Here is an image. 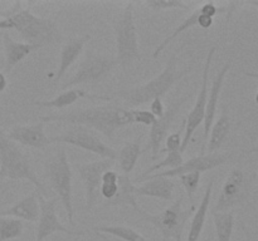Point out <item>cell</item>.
I'll use <instances>...</instances> for the list:
<instances>
[{"label":"cell","instance_id":"cell-4","mask_svg":"<svg viewBox=\"0 0 258 241\" xmlns=\"http://www.w3.org/2000/svg\"><path fill=\"white\" fill-rule=\"evenodd\" d=\"M0 180L20 181L24 180L32 183L37 193L44 196L48 190L34 172L28 156L22 148L10 140L7 132L0 127Z\"/></svg>","mask_w":258,"mask_h":241},{"label":"cell","instance_id":"cell-34","mask_svg":"<svg viewBox=\"0 0 258 241\" xmlns=\"http://www.w3.org/2000/svg\"><path fill=\"white\" fill-rule=\"evenodd\" d=\"M146 7L150 9L155 10H173V9H183L188 10L190 8V4L181 2V0H149L145 2Z\"/></svg>","mask_w":258,"mask_h":241},{"label":"cell","instance_id":"cell-42","mask_svg":"<svg viewBox=\"0 0 258 241\" xmlns=\"http://www.w3.org/2000/svg\"><path fill=\"white\" fill-rule=\"evenodd\" d=\"M5 191H7L5 186L3 185V183H0V200H2V197H3V195H4Z\"/></svg>","mask_w":258,"mask_h":241},{"label":"cell","instance_id":"cell-17","mask_svg":"<svg viewBox=\"0 0 258 241\" xmlns=\"http://www.w3.org/2000/svg\"><path fill=\"white\" fill-rule=\"evenodd\" d=\"M7 136L15 143L32 148H45L49 146L50 138L45 135L44 123L38 122L29 126H14L7 132Z\"/></svg>","mask_w":258,"mask_h":241},{"label":"cell","instance_id":"cell-26","mask_svg":"<svg viewBox=\"0 0 258 241\" xmlns=\"http://www.w3.org/2000/svg\"><path fill=\"white\" fill-rule=\"evenodd\" d=\"M140 140L141 138L127 142L122 148H121L120 152L117 153L118 166H120L123 175L128 176V173L133 172L136 163H138L139 157H140L141 152H143V151H141Z\"/></svg>","mask_w":258,"mask_h":241},{"label":"cell","instance_id":"cell-41","mask_svg":"<svg viewBox=\"0 0 258 241\" xmlns=\"http://www.w3.org/2000/svg\"><path fill=\"white\" fill-rule=\"evenodd\" d=\"M244 75L249 78H254V79H258V73L254 72H244Z\"/></svg>","mask_w":258,"mask_h":241},{"label":"cell","instance_id":"cell-32","mask_svg":"<svg viewBox=\"0 0 258 241\" xmlns=\"http://www.w3.org/2000/svg\"><path fill=\"white\" fill-rule=\"evenodd\" d=\"M118 191V173L116 171L108 170L103 173L100 186V193L106 201H111Z\"/></svg>","mask_w":258,"mask_h":241},{"label":"cell","instance_id":"cell-28","mask_svg":"<svg viewBox=\"0 0 258 241\" xmlns=\"http://www.w3.org/2000/svg\"><path fill=\"white\" fill-rule=\"evenodd\" d=\"M212 215H213L217 241H231L234 231V222H236L234 213L227 211V212H212Z\"/></svg>","mask_w":258,"mask_h":241},{"label":"cell","instance_id":"cell-8","mask_svg":"<svg viewBox=\"0 0 258 241\" xmlns=\"http://www.w3.org/2000/svg\"><path fill=\"white\" fill-rule=\"evenodd\" d=\"M50 142L75 146V147L85 150L87 152H92L102 158H108V160L115 161L117 158V152L112 147L106 145L95 131L83 127V126L72 125L67 130L63 131L60 135L50 137Z\"/></svg>","mask_w":258,"mask_h":241},{"label":"cell","instance_id":"cell-44","mask_svg":"<svg viewBox=\"0 0 258 241\" xmlns=\"http://www.w3.org/2000/svg\"><path fill=\"white\" fill-rule=\"evenodd\" d=\"M256 218H257V220H258V212L256 213Z\"/></svg>","mask_w":258,"mask_h":241},{"label":"cell","instance_id":"cell-14","mask_svg":"<svg viewBox=\"0 0 258 241\" xmlns=\"http://www.w3.org/2000/svg\"><path fill=\"white\" fill-rule=\"evenodd\" d=\"M115 161L102 158L100 161H93L90 163H82L77 165V171L80 173V177L85 185L86 192V208L91 210L95 207L98 200V193H100L101 181L102 176L106 171L111 170Z\"/></svg>","mask_w":258,"mask_h":241},{"label":"cell","instance_id":"cell-35","mask_svg":"<svg viewBox=\"0 0 258 241\" xmlns=\"http://www.w3.org/2000/svg\"><path fill=\"white\" fill-rule=\"evenodd\" d=\"M133 110V122L143 126H153L156 120L155 115L148 109H131Z\"/></svg>","mask_w":258,"mask_h":241},{"label":"cell","instance_id":"cell-2","mask_svg":"<svg viewBox=\"0 0 258 241\" xmlns=\"http://www.w3.org/2000/svg\"><path fill=\"white\" fill-rule=\"evenodd\" d=\"M15 30L28 44H54L60 40V32L54 20L40 18L28 9H17L0 19V32Z\"/></svg>","mask_w":258,"mask_h":241},{"label":"cell","instance_id":"cell-12","mask_svg":"<svg viewBox=\"0 0 258 241\" xmlns=\"http://www.w3.org/2000/svg\"><path fill=\"white\" fill-rule=\"evenodd\" d=\"M38 202H39V218H38L35 241H44L53 233H64L67 236H83L86 231H72L68 230L59 221L57 215V198H45L44 196L38 193Z\"/></svg>","mask_w":258,"mask_h":241},{"label":"cell","instance_id":"cell-38","mask_svg":"<svg viewBox=\"0 0 258 241\" xmlns=\"http://www.w3.org/2000/svg\"><path fill=\"white\" fill-rule=\"evenodd\" d=\"M198 25L202 28V29H209V28L213 25V18L204 14L203 10H202V7H201V17H199Z\"/></svg>","mask_w":258,"mask_h":241},{"label":"cell","instance_id":"cell-21","mask_svg":"<svg viewBox=\"0 0 258 241\" xmlns=\"http://www.w3.org/2000/svg\"><path fill=\"white\" fill-rule=\"evenodd\" d=\"M143 181H146V182L136 187V196H146V197H155L164 201H173L175 183L170 178L146 177Z\"/></svg>","mask_w":258,"mask_h":241},{"label":"cell","instance_id":"cell-1","mask_svg":"<svg viewBox=\"0 0 258 241\" xmlns=\"http://www.w3.org/2000/svg\"><path fill=\"white\" fill-rule=\"evenodd\" d=\"M40 122H60L67 125L83 126L92 131L102 133L106 137L112 138L120 128L134 125L133 110L117 104L100 105L92 108H81L70 112L53 113L40 118Z\"/></svg>","mask_w":258,"mask_h":241},{"label":"cell","instance_id":"cell-20","mask_svg":"<svg viewBox=\"0 0 258 241\" xmlns=\"http://www.w3.org/2000/svg\"><path fill=\"white\" fill-rule=\"evenodd\" d=\"M3 45H4V55H5V70L10 72L15 65L25 59L30 53L39 49V45L28 44L25 42H17L13 39L8 32L2 34Z\"/></svg>","mask_w":258,"mask_h":241},{"label":"cell","instance_id":"cell-30","mask_svg":"<svg viewBox=\"0 0 258 241\" xmlns=\"http://www.w3.org/2000/svg\"><path fill=\"white\" fill-rule=\"evenodd\" d=\"M24 231V223L22 220L0 216V241H10L20 237Z\"/></svg>","mask_w":258,"mask_h":241},{"label":"cell","instance_id":"cell-39","mask_svg":"<svg viewBox=\"0 0 258 241\" xmlns=\"http://www.w3.org/2000/svg\"><path fill=\"white\" fill-rule=\"evenodd\" d=\"M8 88V78L5 75V73L0 72V93L4 92Z\"/></svg>","mask_w":258,"mask_h":241},{"label":"cell","instance_id":"cell-7","mask_svg":"<svg viewBox=\"0 0 258 241\" xmlns=\"http://www.w3.org/2000/svg\"><path fill=\"white\" fill-rule=\"evenodd\" d=\"M113 30L117 52L116 60L122 69H127L134 63L141 59L138 29L134 18V3H130L123 8L120 17L115 22Z\"/></svg>","mask_w":258,"mask_h":241},{"label":"cell","instance_id":"cell-29","mask_svg":"<svg viewBox=\"0 0 258 241\" xmlns=\"http://www.w3.org/2000/svg\"><path fill=\"white\" fill-rule=\"evenodd\" d=\"M92 231L97 233H106L111 235L113 237H117L123 241H149L144 235H141L135 228L128 227V226L122 225H102L96 226L92 228Z\"/></svg>","mask_w":258,"mask_h":241},{"label":"cell","instance_id":"cell-5","mask_svg":"<svg viewBox=\"0 0 258 241\" xmlns=\"http://www.w3.org/2000/svg\"><path fill=\"white\" fill-rule=\"evenodd\" d=\"M45 177L67 213L68 222L75 226V210L72 202V170L64 148L50 156L44 165Z\"/></svg>","mask_w":258,"mask_h":241},{"label":"cell","instance_id":"cell-37","mask_svg":"<svg viewBox=\"0 0 258 241\" xmlns=\"http://www.w3.org/2000/svg\"><path fill=\"white\" fill-rule=\"evenodd\" d=\"M150 112L155 115L156 119L163 117L164 113H165V107H164L163 100H161L160 98H158V99H154L153 102H150Z\"/></svg>","mask_w":258,"mask_h":241},{"label":"cell","instance_id":"cell-27","mask_svg":"<svg viewBox=\"0 0 258 241\" xmlns=\"http://www.w3.org/2000/svg\"><path fill=\"white\" fill-rule=\"evenodd\" d=\"M199 17H201V7L197 8L196 10H194L193 13H191L190 15H189L188 18H186L185 20H183V23L181 24H179L178 27L175 28V29L171 32V34H169L168 37L165 38V39L163 40V42L160 43V44L158 45V47L155 48V50H154L153 53V58L154 59H158L159 55L161 54V53L164 52V49H165L166 47H168L169 44H170L171 42H174V40L176 39V38L179 37L180 34H183L184 32H186V30H189L190 28L196 27V25H198L199 23Z\"/></svg>","mask_w":258,"mask_h":241},{"label":"cell","instance_id":"cell-36","mask_svg":"<svg viewBox=\"0 0 258 241\" xmlns=\"http://www.w3.org/2000/svg\"><path fill=\"white\" fill-rule=\"evenodd\" d=\"M181 142H183V138L179 133H171L165 138V148L161 150V152H178V151L180 152Z\"/></svg>","mask_w":258,"mask_h":241},{"label":"cell","instance_id":"cell-19","mask_svg":"<svg viewBox=\"0 0 258 241\" xmlns=\"http://www.w3.org/2000/svg\"><path fill=\"white\" fill-rule=\"evenodd\" d=\"M39 202H38L37 191L17 201L14 205L0 211V216H9L28 222H37L39 218Z\"/></svg>","mask_w":258,"mask_h":241},{"label":"cell","instance_id":"cell-25","mask_svg":"<svg viewBox=\"0 0 258 241\" xmlns=\"http://www.w3.org/2000/svg\"><path fill=\"white\" fill-rule=\"evenodd\" d=\"M231 118H229V115L226 112H223L221 117L213 123V126L211 128V132H209L208 142H207L206 147L209 153H216L223 146L227 137H228L229 132H231Z\"/></svg>","mask_w":258,"mask_h":241},{"label":"cell","instance_id":"cell-23","mask_svg":"<svg viewBox=\"0 0 258 241\" xmlns=\"http://www.w3.org/2000/svg\"><path fill=\"white\" fill-rule=\"evenodd\" d=\"M214 180H211L207 185L206 191H204L203 198L199 203L198 208H196L193 216H191L190 226H189V232L186 241H199L201 240L202 232H203L204 225H206L207 216H208L209 205H211L212 192H213Z\"/></svg>","mask_w":258,"mask_h":241},{"label":"cell","instance_id":"cell-11","mask_svg":"<svg viewBox=\"0 0 258 241\" xmlns=\"http://www.w3.org/2000/svg\"><path fill=\"white\" fill-rule=\"evenodd\" d=\"M217 47H212L209 49L208 54H207L206 62H204L203 73H202V84L201 89L198 92V97H197L196 103H194L193 108L189 112L188 117L185 120V128H184V137L183 142H181L180 153L185 152L188 148L189 143H190L191 137L196 133L197 128L203 123L204 114H206V107L207 100H208V93H209V70H211L212 60H213L214 54H216Z\"/></svg>","mask_w":258,"mask_h":241},{"label":"cell","instance_id":"cell-9","mask_svg":"<svg viewBox=\"0 0 258 241\" xmlns=\"http://www.w3.org/2000/svg\"><path fill=\"white\" fill-rule=\"evenodd\" d=\"M249 180L242 168L229 171L222 185L217 202L212 212H227L236 206L246 202L249 196Z\"/></svg>","mask_w":258,"mask_h":241},{"label":"cell","instance_id":"cell-40","mask_svg":"<svg viewBox=\"0 0 258 241\" xmlns=\"http://www.w3.org/2000/svg\"><path fill=\"white\" fill-rule=\"evenodd\" d=\"M244 155H252V153H258V145L257 146H253V147L248 148V150L243 151Z\"/></svg>","mask_w":258,"mask_h":241},{"label":"cell","instance_id":"cell-16","mask_svg":"<svg viewBox=\"0 0 258 241\" xmlns=\"http://www.w3.org/2000/svg\"><path fill=\"white\" fill-rule=\"evenodd\" d=\"M232 67L231 62H227L221 69L217 72L216 77L212 80L211 89H209L208 93V100H207V107H206V114H204V131H203V147H202V153L201 155H204L207 147V142H208L209 132H211V128L214 123V118H216L217 108H218V100L219 95H221L222 88H223L224 79H226V75L228 74L229 69Z\"/></svg>","mask_w":258,"mask_h":241},{"label":"cell","instance_id":"cell-18","mask_svg":"<svg viewBox=\"0 0 258 241\" xmlns=\"http://www.w3.org/2000/svg\"><path fill=\"white\" fill-rule=\"evenodd\" d=\"M90 99V100H111L112 97L108 95H100V94H91L87 90L83 89H76V88H71L68 90H63L60 94L49 100H38L34 102L35 105L38 107L44 108H54V109H63L66 107L75 104L77 100L80 99Z\"/></svg>","mask_w":258,"mask_h":241},{"label":"cell","instance_id":"cell-22","mask_svg":"<svg viewBox=\"0 0 258 241\" xmlns=\"http://www.w3.org/2000/svg\"><path fill=\"white\" fill-rule=\"evenodd\" d=\"M88 39H90V35H83V37L72 38L63 44L62 49H60L59 65H58L57 74H55V82H59L64 77L67 70L75 64L81 53L83 52V48Z\"/></svg>","mask_w":258,"mask_h":241},{"label":"cell","instance_id":"cell-3","mask_svg":"<svg viewBox=\"0 0 258 241\" xmlns=\"http://www.w3.org/2000/svg\"><path fill=\"white\" fill-rule=\"evenodd\" d=\"M191 72V67L184 69H178V54H173L169 58L165 68L161 70L160 74L156 75L148 83L131 89H121L116 93V97L121 98L126 105L138 107L146 104L165 95L173 88L176 82L185 77Z\"/></svg>","mask_w":258,"mask_h":241},{"label":"cell","instance_id":"cell-33","mask_svg":"<svg viewBox=\"0 0 258 241\" xmlns=\"http://www.w3.org/2000/svg\"><path fill=\"white\" fill-rule=\"evenodd\" d=\"M201 177L202 173L199 172L184 173V175L179 176V180H180L181 185H183L184 190H185L191 205H194V195H196L197 190H198L199 187V183H201Z\"/></svg>","mask_w":258,"mask_h":241},{"label":"cell","instance_id":"cell-15","mask_svg":"<svg viewBox=\"0 0 258 241\" xmlns=\"http://www.w3.org/2000/svg\"><path fill=\"white\" fill-rule=\"evenodd\" d=\"M189 99V94H185L184 97L179 98V99L174 100L170 105H169L168 109H165V113L161 118L154 122V125L151 126L150 133H149V143L148 147L151 151V158L153 161H155L159 157L161 152V145L165 141L166 136H168L169 128L173 125L174 119L178 115V113L180 112L181 107L185 104L186 100Z\"/></svg>","mask_w":258,"mask_h":241},{"label":"cell","instance_id":"cell-10","mask_svg":"<svg viewBox=\"0 0 258 241\" xmlns=\"http://www.w3.org/2000/svg\"><path fill=\"white\" fill-rule=\"evenodd\" d=\"M117 60L113 57L107 55L88 54L85 58L75 74L62 85L60 89L67 90L72 87L80 84H90V83H98L105 79L108 74L117 67Z\"/></svg>","mask_w":258,"mask_h":241},{"label":"cell","instance_id":"cell-43","mask_svg":"<svg viewBox=\"0 0 258 241\" xmlns=\"http://www.w3.org/2000/svg\"><path fill=\"white\" fill-rule=\"evenodd\" d=\"M254 100H256V104L258 105V93L256 94V97H254Z\"/></svg>","mask_w":258,"mask_h":241},{"label":"cell","instance_id":"cell-6","mask_svg":"<svg viewBox=\"0 0 258 241\" xmlns=\"http://www.w3.org/2000/svg\"><path fill=\"white\" fill-rule=\"evenodd\" d=\"M193 211H196L194 205L189 208H183V198L180 197L155 215L146 212L143 208L138 211V215L141 220L153 225L161 233L164 241H183L184 228L193 216Z\"/></svg>","mask_w":258,"mask_h":241},{"label":"cell","instance_id":"cell-24","mask_svg":"<svg viewBox=\"0 0 258 241\" xmlns=\"http://www.w3.org/2000/svg\"><path fill=\"white\" fill-rule=\"evenodd\" d=\"M135 190L136 186L127 175H118L117 195L111 201H107L106 206H130L134 208V211L138 212L141 210V207L139 206Z\"/></svg>","mask_w":258,"mask_h":241},{"label":"cell","instance_id":"cell-13","mask_svg":"<svg viewBox=\"0 0 258 241\" xmlns=\"http://www.w3.org/2000/svg\"><path fill=\"white\" fill-rule=\"evenodd\" d=\"M236 156V152H216V153H208V155H199L197 157L190 158V160L185 161L181 163L178 168L174 170H166L160 171V172L153 173L146 177H179V176L184 175V173H190V172H207V171L214 170V168L223 166L232 161ZM145 177V178H146ZM144 180V178H143ZM141 180V181H143Z\"/></svg>","mask_w":258,"mask_h":241},{"label":"cell","instance_id":"cell-31","mask_svg":"<svg viewBox=\"0 0 258 241\" xmlns=\"http://www.w3.org/2000/svg\"><path fill=\"white\" fill-rule=\"evenodd\" d=\"M183 162H184L183 156H181V153L179 152V151L178 152H168V155H166L163 160L159 161V162H156V163H154L153 166H150V167L146 168L145 172H144L143 175L138 178V181H141L143 178H145L146 176H149V175L160 172L163 168H168V170H174V168H178Z\"/></svg>","mask_w":258,"mask_h":241}]
</instances>
